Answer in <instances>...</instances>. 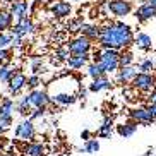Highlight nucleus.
<instances>
[{
    "instance_id": "obj_1",
    "label": "nucleus",
    "mask_w": 156,
    "mask_h": 156,
    "mask_svg": "<svg viewBox=\"0 0 156 156\" xmlns=\"http://www.w3.org/2000/svg\"><path fill=\"white\" fill-rule=\"evenodd\" d=\"M98 45L101 46V50H129L134 45V31L124 21L108 23L100 28Z\"/></svg>"
},
{
    "instance_id": "obj_2",
    "label": "nucleus",
    "mask_w": 156,
    "mask_h": 156,
    "mask_svg": "<svg viewBox=\"0 0 156 156\" xmlns=\"http://www.w3.org/2000/svg\"><path fill=\"white\" fill-rule=\"evenodd\" d=\"M81 84L74 76H60L48 84V96L53 106H69L79 100Z\"/></svg>"
},
{
    "instance_id": "obj_3",
    "label": "nucleus",
    "mask_w": 156,
    "mask_h": 156,
    "mask_svg": "<svg viewBox=\"0 0 156 156\" xmlns=\"http://www.w3.org/2000/svg\"><path fill=\"white\" fill-rule=\"evenodd\" d=\"M119 57H120V51L117 50H100V51H94L93 62L98 64L103 76H106V74H113L119 70Z\"/></svg>"
},
{
    "instance_id": "obj_4",
    "label": "nucleus",
    "mask_w": 156,
    "mask_h": 156,
    "mask_svg": "<svg viewBox=\"0 0 156 156\" xmlns=\"http://www.w3.org/2000/svg\"><path fill=\"white\" fill-rule=\"evenodd\" d=\"M156 86V76L154 74H142V72H137V76L132 79L130 83V87L134 91L137 93H142V94H149V93L154 89Z\"/></svg>"
},
{
    "instance_id": "obj_5",
    "label": "nucleus",
    "mask_w": 156,
    "mask_h": 156,
    "mask_svg": "<svg viewBox=\"0 0 156 156\" xmlns=\"http://www.w3.org/2000/svg\"><path fill=\"white\" fill-rule=\"evenodd\" d=\"M106 7L112 16L124 19L134 12V4L130 0H106Z\"/></svg>"
},
{
    "instance_id": "obj_6",
    "label": "nucleus",
    "mask_w": 156,
    "mask_h": 156,
    "mask_svg": "<svg viewBox=\"0 0 156 156\" xmlns=\"http://www.w3.org/2000/svg\"><path fill=\"white\" fill-rule=\"evenodd\" d=\"M14 136L17 139H21L23 142H33L34 137H36V127H34V122H31L29 119H23L17 125H16Z\"/></svg>"
},
{
    "instance_id": "obj_7",
    "label": "nucleus",
    "mask_w": 156,
    "mask_h": 156,
    "mask_svg": "<svg viewBox=\"0 0 156 156\" xmlns=\"http://www.w3.org/2000/svg\"><path fill=\"white\" fill-rule=\"evenodd\" d=\"M34 31H36V26H34V23H33V19H31V17H24V19H19V21H16L14 26L10 28L9 34H12V36H17V38H21V40H24V38L31 36Z\"/></svg>"
},
{
    "instance_id": "obj_8",
    "label": "nucleus",
    "mask_w": 156,
    "mask_h": 156,
    "mask_svg": "<svg viewBox=\"0 0 156 156\" xmlns=\"http://www.w3.org/2000/svg\"><path fill=\"white\" fill-rule=\"evenodd\" d=\"M65 48H67V51H69L70 55H86V53H89L93 50V41H89L87 38L79 34V36L69 40Z\"/></svg>"
},
{
    "instance_id": "obj_9",
    "label": "nucleus",
    "mask_w": 156,
    "mask_h": 156,
    "mask_svg": "<svg viewBox=\"0 0 156 156\" xmlns=\"http://www.w3.org/2000/svg\"><path fill=\"white\" fill-rule=\"evenodd\" d=\"M26 98H28V101H29L31 110H34V108H48V106L51 105L48 93H46L45 89H41V87L29 91L28 94H26Z\"/></svg>"
},
{
    "instance_id": "obj_10",
    "label": "nucleus",
    "mask_w": 156,
    "mask_h": 156,
    "mask_svg": "<svg viewBox=\"0 0 156 156\" xmlns=\"http://www.w3.org/2000/svg\"><path fill=\"white\" fill-rule=\"evenodd\" d=\"M129 120L136 122L137 125H151L156 120L151 117V113L147 112L146 106H134L129 110Z\"/></svg>"
},
{
    "instance_id": "obj_11",
    "label": "nucleus",
    "mask_w": 156,
    "mask_h": 156,
    "mask_svg": "<svg viewBox=\"0 0 156 156\" xmlns=\"http://www.w3.org/2000/svg\"><path fill=\"white\" fill-rule=\"evenodd\" d=\"M26 84H28V76L24 72H19L17 70V72L10 77L9 83H7V87H9V93L12 96H19V94L26 89Z\"/></svg>"
},
{
    "instance_id": "obj_12",
    "label": "nucleus",
    "mask_w": 156,
    "mask_h": 156,
    "mask_svg": "<svg viewBox=\"0 0 156 156\" xmlns=\"http://www.w3.org/2000/svg\"><path fill=\"white\" fill-rule=\"evenodd\" d=\"M134 17H136V21L141 23V24L147 23V21H151V19L156 17V7L149 5L147 2H142L137 9L134 10Z\"/></svg>"
},
{
    "instance_id": "obj_13",
    "label": "nucleus",
    "mask_w": 156,
    "mask_h": 156,
    "mask_svg": "<svg viewBox=\"0 0 156 156\" xmlns=\"http://www.w3.org/2000/svg\"><path fill=\"white\" fill-rule=\"evenodd\" d=\"M50 14L57 19H65L72 16V4L65 2V0H58V2H51L50 5Z\"/></svg>"
},
{
    "instance_id": "obj_14",
    "label": "nucleus",
    "mask_w": 156,
    "mask_h": 156,
    "mask_svg": "<svg viewBox=\"0 0 156 156\" xmlns=\"http://www.w3.org/2000/svg\"><path fill=\"white\" fill-rule=\"evenodd\" d=\"M137 76V67L136 65H129V67H120L117 72H115V83L117 84H130L132 79Z\"/></svg>"
},
{
    "instance_id": "obj_15",
    "label": "nucleus",
    "mask_w": 156,
    "mask_h": 156,
    "mask_svg": "<svg viewBox=\"0 0 156 156\" xmlns=\"http://www.w3.org/2000/svg\"><path fill=\"white\" fill-rule=\"evenodd\" d=\"M29 9H31V5H29L28 0H21V2H14V4H10L9 5V12L10 16L14 19H24V17H28L29 14Z\"/></svg>"
},
{
    "instance_id": "obj_16",
    "label": "nucleus",
    "mask_w": 156,
    "mask_h": 156,
    "mask_svg": "<svg viewBox=\"0 0 156 156\" xmlns=\"http://www.w3.org/2000/svg\"><path fill=\"white\" fill-rule=\"evenodd\" d=\"M113 134V117L112 115H105L101 120V125L98 127L96 136L100 139H110Z\"/></svg>"
},
{
    "instance_id": "obj_17",
    "label": "nucleus",
    "mask_w": 156,
    "mask_h": 156,
    "mask_svg": "<svg viewBox=\"0 0 156 156\" xmlns=\"http://www.w3.org/2000/svg\"><path fill=\"white\" fill-rule=\"evenodd\" d=\"M112 86H113V81H112L108 76H101V77L91 81V84L87 86V91L89 93H100V91L112 89Z\"/></svg>"
},
{
    "instance_id": "obj_18",
    "label": "nucleus",
    "mask_w": 156,
    "mask_h": 156,
    "mask_svg": "<svg viewBox=\"0 0 156 156\" xmlns=\"http://www.w3.org/2000/svg\"><path fill=\"white\" fill-rule=\"evenodd\" d=\"M79 34L87 38L89 41H94V40L98 41V38H100V26L94 23H84L81 26V29H79Z\"/></svg>"
},
{
    "instance_id": "obj_19",
    "label": "nucleus",
    "mask_w": 156,
    "mask_h": 156,
    "mask_svg": "<svg viewBox=\"0 0 156 156\" xmlns=\"http://www.w3.org/2000/svg\"><path fill=\"white\" fill-rule=\"evenodd\" d=\"M89 60H91L89 53H86V55H70L67 58V62H65V65L72 70H79V69H83V67H86L89 64Z\"/></svg>"
},
{
    "instance_id": "obj_20",
    "label": "nucleus",
    "mask_w": 156,
    "mask_h": 156,
    "mask_svg": "<svg viewBox=\"0 0 156 156\" xmlns=\"http://www.w3.org/2000/svg\"><path fill=\"white\" fill-rule=\"evenodd\" d=\"M134 45L142 51H149L153 48V38L149 36L147 33L141 31V33H137V34H134Z\"/></svg>"
},
{
    "instance_id": "obj_21",
    "label": "nucleus",
    "mask_w": 156,
    "mask_h": 156,
    "mask_svg": "<svg viewBox=\"0 0 156 156\" xmlns=\"http://www.w3.org/2000/svg\"><path fill=\"white\" fill-rule=\"evenodd\" d=\"M137 127L139 125L132 120H127V122H122V124L117 125V134L120 137H132L134 134L137 132Z\"/></svg>"
},
{
    "instance_id": "obj_22",
    "label": "nucleus",
    "mask_w": 156,
    "mask_h": 156,
    "mask_svg": "<svg viewBox=\"0 0 156 156\" xmlns=\"http://www.w3.org/2000/svg\"><path fill=\"white\" fill-rule=\"evenodd\" d=\"M16 112V101L12 98L5 96L0 100V117H14Z\"/></svg>"
},
{
    "instance_id": "obj_23",
    "label": "nucleus",
    "mask_w": 156,
    "mask_h": 156,
    "mask_svg": "<svg viewBox=\"0 0 156 156\" xmlns=\"http://www.w3.org/2000/svg\"><path fill=\"white\" fill-rule=\"evenodd\" d=\"M23 153L26 156H45V146H43L41 142H28L26 146H24Z\"/></svg>"
},
{
    "instance_id": "obj_24",
    "label": "nucleus",
    "mask_w": 156,
    "mask_h": 156,
    "mask_svg": "<svg viewBox=\"0 0 156 156\" xmlns=\"http://www.w3.org/2000/svg\"><path fill=\"white\" fill-rule=\"evenodd\" d=\"M12 26H14V17L10 16V12L9 10H2L0 9V33L10 31Z\"/></svg>"
},
{
    "instance_id": "obj_25",
    "label": "nucleus",
    "mask_w": 156,
    "mask_h": 156,
    "mask_svg": "<svg viewBox=\"0 0 156 156\" xmlns=\"http://www.w3.org/2000/svg\"><path fill=\"white\" fill-rule=\"evenodd\" d=\"M16 112H17L19 115H23V117L29 115L31 106H29V101H28V98H26V94H24V96H21L17 101H16Z\"/></svg>"
},
{
    "instance_id": "obj_26",
    "label": "nucleus",
    "mask_w": 156,
    "mask_h": 156,
    "mask_svg": "<svg viewBox=\"0 0 156 156\" xmlns=\"http://www.w3.org/2000/svg\"><path fill=\"white\" fill-rule=\"evenodd\" d=\"M29 67H31L33 74H36V76H40V72H45V60H43V57H31Z\"/></svg>"
},
{
    "instance_id": "obj_27",
    "label": "nucleus",
    "mask_w": 156,
    "mask_h": 156,
    "mask_svg": "<svg viewBox=\"0 0 156 156\" xmlns=\"http://www.w3.org/2000/svg\"><path fill=\"white\" fill-rule=\"evenodd\" d=\"M136 67H137V72H142V74H153V70L156 69L153 58H142Z\"/></svg>"
},
{
    "instance_id": "obj_28",
    "label": "nucleus",
    "mask_w": 156,
    "mask_h": 156,
    "mask_svg": "<svg viewBox=\"0 0 156 156\" xmlns=\"http://www.w3.org/2000/svg\"><path fill=\"white\" fill-rule=\"evenodd\" d=\"M129 65H134V53H132L130 50L120 51V57H119V69H120V67H129Z\"/></svg>"
},
{
    "instance_id": "obj_29",
    "label": "nucleus",
    "mask_w": 156,
    "mask_h": 156,
    "mask_svg": "<svg viewBox=\"0 0 156 156\" xmlns=\"http://www.w3.org/2000/svg\"><path fill=\"white\" fill-rule=\"evenodd\" d=\"M69 57H70V53L67 51V48L65 46H60V48H57L53 51V64H65Z\"/></svg>"
},
{
    "instance_id": "obj_30",
    "label": "nucleus",
    "mask_w": 156,
    "mask_h": 156,
    "mask_svg": "<svg viewBox=\"0 0 156 156\" xmlns=\"http://www.w3.org/2000/svg\"><path fill=\"white\" fill-rule=\"evenodd\" d=\"M84 24V16H77V17H72L69 19V23H67V31L69 33H79V29H81V26Z\"/></svg>"
},
{
    "instance_id": "obj_31",
    "label": "nucleus",
    "mask_w": 156,
    "mask_h": 156,
    "mask_svg": "<svg viewBox=\"0 0 156 156\" xmlns=\"http://www.w3.org/2000/svg\"><path fill=\"white\" fill-rule=\"evenodd\" d=\"M16 72H17V70H14L10 65L4 64L2 67H0V83H9L10 77H12Z\"/></svg>"
},
{
    "instance_id": "obj_32",
    "label": "nucleus",
    "mask_w": 156,
    "mask_h": 156,
    "mask_svg": "<svg viewBox=\"0 0 156 156\" xmlns=\"http://www.w3.org/2000/svg\"><path fill=\"white\" fill-rule=\"evenodd\" d=\"M86 72H87V76H89V77H91L93 81L103 76V72H101V69L98 67V64H94V62H89V64L86 65Z\"/></svg>"
},
{
    "instance_id": "obj_33",
    "label": "nucleus",
    "mask_w": 156,
    "mask_h": 156,
    "mask_svg": "<svg viewBox=\"0 0 156 156\" xmlns=\"http://www.w3.org/2000/svg\"><path fill=\"white\" fill-rule=\"evenodd\" d=\"M43 84V79L41 76H36V74H31L28 77V84H26V87H28L29 91H33V89H40V86Z\"/></svg>"
},
{
    "instance_id": "obj_34",
    "label": "nucleus",
    "mask_w": 156,
    "mask_h": 156,
    "mask_svg": "<svg viewBox=\"0 0 156 156\" xmlns=\"http://www.w3.org/2000/svg\"><path fill=\"white\" fill-rule=\"evenodd\" d=\"M84 153H89V154H94V153L100 151V141L98 139H89V141L84 142Z\"/></svg>"
},
{
    "instance_id": "obj_35",
    "label": "nucleus",
    "mask_w": 156,
    "mask_h": 156,
    "mask_svg": "<svg viewBox=\"0 0 156 156\" xmlns=\"http://www.w3.org/2000/svg\"><path fill=\"white\" fill-rule=\"evenodd\" d=\"M46 115V108H34V110L29 112V120L34 122V120H40Z\"/></svg>"
},
{
    "instance_id": "obj_36",
    "label": "nucleus",
    "mask_w": 156,
    "mask_h": 156,
    "mask_svg": "<svg viewBox=\"0 0 156 156\" xmlns=\"http://www.w3.org/2000/svg\"><path fill=\"white\" fill-rule=\"evenodd\" d=\"M9 46H10V34L9 33H0V48L9 50Z\"/></svg>"
},
{
    "instance_id": "obj_37",
    "label": "nucleus",
    "mask_w": 156,
    "mask_h": 156,
    "mask_svg": "<svg viewBox=\"0 0 156 156\" xmlns=\"http://www.w3.org/2000/svg\"><path fill=\"white\" fill-rule=\"evenodd\" d=\"M12 120H14V117H0V127L4 129V132L7 130V129H10Z\"/></svg>"
},
{
    "instance_id": "obj_38",
    "label": "nucleus",
    "mask_w": 156,
    "mask_h": 156,
    "mask_svg": "<svg viewBox=\"0 0 156 156\" xmlns=\"http://www.w3.org/2000/svg\"><path fill=\"white\" fill-rule=\"evenodd\" d=\"M10 57H12V53H10V50H2L0 48V67L5 64V62H9Z\"/></svg>"
},
{
    "instance_id": "obj_39",
    "label": "nucleus",
    "mask_w": 156,
    "mask_h": 156,
    "mask_svg": "<svg viewBox=\"0 0 156 156\" xmlns=\"http://www.w3.org/2000/svg\"><path fill=\"white\" fill-rule=\"evenodd\" d=\"M124 94H125V100L127 101H136V91H134L132 87H125L124 89Z\"/></svg>"
},
{
    "instance_id": "obj_40",
    "label": "nucleus",
    "mask_w": 156,
    "mask_h": 156,
    "mask_svg": "<svg viewBox=\"0 0 156 156\" xmlns=\"http://www.w3.org/2000/svg\"><path fill=\"white\" fill-rule=\"evenodd\" d=\"M21 45H23V40H21V38H17V36H12V34H10V46H12V48H19Z\"/></svg>"
},
{
    "instance_id": "obj_41",
    "label": "nucleus",
    "mask_w": 156,
    "mask_h": 156,
    "mask_svg": "<svg viewBox=\"0 0 156 156\" xmlns=\"http://www.w3.org/2000/svg\"><path fill=\"white\" fill-rule=\"evenodd\" d=\"M81 139H84V142L86 141H89V139H93V134L87 130V129H84L83 132H81Z\"/></svg>"
},
{
    "instance_id": "obj_42",
    "label": "nucleus",
    "mask_w": 156,
    "mask_h": 156,
    "mask_svg": "<svg viewBox=\"0 0 156 156\" xmlns=\"http://www.w3.org/2000/svg\"><path fill=\"white\" fill-rule=\"evenodd\" d=\"M146 108H147V112L151 113V117H153V119L156 120V105H151V103H149V105H147Z\"/></svg>"
},
{
    "instance_id": "obj_43",
    "label": "nucleus",
    "mask_w": 156,
    "mask_h": 156,
    "mask_svg": "<svg viewBox=\"0 0 156 156\" xmlns=\"http://www.w3.org/2000/svg\"><path fill=\"white\" fill-rule=\"evenodd\" d=\"M146 2H147L149 5H153V7H156V0H146Z\"/></svg>"
},
{
    "instance_id": "obj_44",
    "label": "nucleus",
    "mask_w": 156,
    "mask_h": 156,
    "mask_svg": "<svg viewBox=\"0 0 156 156\" xmlns=\"http://www.w3.org/2000/svg\"><path fill=\"white\" fill-rule=\"evenodd\" d=\"M2 2H7V4H14V2H21V0H2Z\"/></svg>"
},
{
    "instance_id": "obj_45",
    "label": "nucleus",
    "mask_w": 156,
    "mask_h": 156,
    "mask_svg": "<svg viewBox=\"0 0 156 156\" xmlns=\"http://www.w3.org/2000/svg\"><path fill=\"white\" fill-rule=\"evenodd\" d=\"M2 134H4V129H2V127H0V136H2Z\"/></svg>"
},
{
    "instance_id": "obj_46",
    "label": "nucleus",
    "mask_w": 156,
    "mask_h": 156,
    "mask_svg": "<svg viewBox=\"0 0 156 156\" xmlns=\"http://www.w3.org/2000/svg\"><path fill=\"white\" fill-rule=\"evenodd\" d=\"M70 2H81V0H70Z\"/></svg>"
},
{
    "instance_id": "obj_47",
    "label": "nucleus",
    "mask_w": 156,
    "mask_h": 156,
    "mask_svg": "<svg viewBox=\"0 0 156 156\" xmlns=\"http://www.w3.org/2000/svg\"><path fill=\"white\" fill-rule=\"evenodd\" d=\"M53 2H58V0H53Z\"/></svg>"
},
{
    "instance_id": "obj_48",
    "label": "nucleus",
    "mask_w": 156,
    "mask_h": 156,
    "mask_svg": "<svg viewBox=\"0 0 156 156\" xmlns=\"http://www.w3.org/2000/svg\"><path fill=\"white\" fill-rule=\"evenodd\" d=\"M154 89H156V86H154Z\"/></svg>"
}]
</instances>
